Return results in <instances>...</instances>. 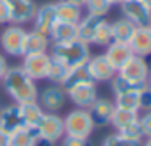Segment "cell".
I'll use <instances>...</instances> for the list:
<instances>
[{"instance_id": "obj_1", "label": "cell", "mask_w": 151, "mask_h": 146, "mask_svg": "<svg viewBox=\"0 0 151 146\" xmlns=\"http://www.w3.org/2000/svg\"><path fill=\"white\" fill-rule=\"evenodd\" d=\"M2 87L6 95L13 100V103H25V102H34L37 100L39 89L36 86V80H32L27 73L23 71L22 66H13L7 68L6 75L0 79Z\"/></svg>"}, {"instance_id": "obj_2", "label": "cell", "mask_w": 151, "mask_h": 146, "mask_svg": "<svg viewBox=\"0 0 151 146\" xmlns=\"http://www.w3.org/2000/svg\"><path fill=\"white\" fill-rule=\"evenodd\" d=\"M50 57L60 61L64 66H68L71 69V68L87 64V61L91 57V50H89V45L80 39H73V41H66V43H52Z\"/></svg>"}, {"instance_id": "obj_3", "label": "cell", "mask_w": 151, "mask_h": 146, "mask_svg": "<svg viewBox=\"0 0 151 146\" xmlns=\"http://www.w3.org/2000/svg\"><path fill=\"white\" fill-rule=\"evenodd\" d=\"M62 119H64V134L71 137L89 139L94 130V123L87 109H73Z\"/></svg>"}, {"instance_id": "obj_4", "label": "cell", "mask_w": 151, "mask_h": 146, "mask_svg": "<svg viewBox=\"0 0 151 146\" xmlns=\"http://www.w3.org/2000/svg\"><path fill=\"white\" fill-rule=\"evenodd\" d=\"M27 30L22 25L9 23L2 32H0V46L4 53L9 57H22L23 55V41H25Z\"/></svg>"}, {"instance_id": "obj_5", "label": "cell", "mask_w": 151, "mask_h": 146, "mask_svg": "<svg viewBox=\"0 0 151 146\" xmlns=\"http://www.w3.org/2000/svg\"><path fill=\"white\" fill-rule=\"evenodd\" d=\"M36 128H37L39 137H43L53 144L59 142L66 135L64 134V119L57 112H45Z\"/></svg>"}, {"instance_id": "obj_6", "label": "cell", "mask_w": 151, "mask_h": 146, "mask_svg": "<svg viewBox=\"0 0 151 146\" xmlns=\"http://www.w3.org/2000/svg\"><path fill=\"white\" fill-rule=\"evenodd\" d=\"M123 18L132 22L135 27H149L151 23V9L142 0H123L119 4Z\"/></svg>"}, {"instance_id": "obj_7", "label": "cell", "mask_w": 151, "mask_h": 146, "mask_svg": "<svg viewBox=\"0 0 151 146\" xmlns=\"http://www.w3.org/2000/svg\"><path fill=\"white\" fill-rule=\"evenodd\" d=\"M50 53L45 52V53H29V55H23V61H22V68L27 75L32 79V80H45L46 75H48V68H50Z\"/></svg>"}, {"instance_id": "obj_8", "label": "cell", "mask_w": 151, "mask_h": 146, "mask_svg": "<svg viewBox=\"0 0 151 146\" xmlns=\"http://www.w3.org/2000/svg\"><path fill=\"white\" fill-rule=\"evenodd\" d=\"M66 100H68L66 91L57 84L46 86L37 95V103L41 105V109L45 112H59V111H62L64 105H66Z\"/></svg>"}, {"instance_id": "obj_9", "label": "cell", "mask_w": 151, "mask_h": 146, "mask_svg": "<svg viewBox=\"0 0 151 146\" xmlns=\"http://www.w3.org/2000/svg\"><path fill=\"white\" fill-rule=\"evenodd\" d=\"M9 9V23L13 25H25L32 22L36 14V2L34 0H4Z\"/></svg>"}, {"instance_id": "obj_10", "label": "cell", "mask_w": 151, "mask_h": 146, "mask_svg": "<svg viewBox=\"0 0 151 146\" xmlns=\"http://www.w3.org/2000/svg\"><path fill=\"white\" fill-rule=\"evenodd\" d=\"M149 66H147V61L144 57H130V61L117 71L121 77H124L126 80L137 84V86H142L147 82V77H149Z\"/></svg>"}, {"instance_id": "obj_11", "label": "cell", "mask_w": 151, "mask_h": 146, "mask_svg": "<svg viewBox=\"0 0 151 146\" xmlns=\"http://www.w3.org/2000/svg\"><path fill=\"white\" fill-rule=\"evenodd\" d=\"M66 95H68V100H71V103L77 109H89L98 100L96 82H87V84L77 86V87L69 89Z\"/></svg>"}, {"instance_id": "obj_12", "label": "cell", "mask_w": 151, "mask_h": 146, "mask_svg": "<svg viewBox=\"0 0 151 146\" xmlns=\"http://www.w3.org/2000/svg\"><path fill=\"white\" fill-rule=\"evenodd\" d=\"M86 66H87V71L91 73V77H93L94 82H110L114 79V75L117 73L103 53L91 55Z\"/></svg>"}, {"instance_id": "obj_13", "label": "cell", "mask_w": 151, "mask_h": 146, "mask_svg": "<svg viewBox=\"0 0 151 146\" xmlns=\"http://www.w3.org/2000/svg\"><path fill=\"white\" fill-rule=\"evenodd\" d=\"M57 22V14H55V4H43L36 9V14L32 18V30H37L41 34H50L52 27Z\"/></svg>"}, {"instance_id": "obj_14", "label": "cell", "mask_w": 151, "mask_h": 146, "mask_svg": "<svg viewBox=\"0 0 151 146\" xmlns=\"http://www.w3.org/2000/svg\"><path fill=\"white\" fill-rule=\"evenodd\" d=\"M128 46H130L133 55L144 57V59L149 57L151 55V30H149V27H137Z\"/></svg>"}, {"instance_id": "obj_15", "label": "cell", "mask_w": 151, "mask_h": 146, "mask_svg": "<svg viewBox=\"0 0 151 146\" xmlns=\"http://www.w3.org/2000/svg\"><path fill=\"white\" fill-rule=\"evenodd\" d=\"M114 109H116V103L112 100L98 98L87 111L91 114V119H93L94 126H105V125H110V118H112Z\"/></svg>"}, {"instance_id": "obj_16", "label": "cell", "mask_w": 151, "mask_h": 146, "mask_svg": "<svg viewBox=\"0 0 151 146\" xmlns=\"http://www.w3.org/2000/svg\"><path fill=\"white\" fill-rule=\"evenodd\" d=\"M22 126H23V119L18 103H9L7 107L0 109V130L13 134Z\"/></svg>"}, {"instance_id": "obj_17", "label": "cell", "mask_w": 151, "mask_h": 146, "mask_svg": "<svg viewBox=\"0 0 151 146\" xmlns=\"http://www.w3.org/2000/svg\"><path fill=\"white\" fill-rule=\"evenodd\" d=\"M103 55L107 57V61L112 64V68H114L116 71H119V69L130 61V57H133L130 46H128L126 43H117V41H112V43L107 46V50H105Z\"/></svg>"}, {"instance_id": "obj_18", "label": "cell", "mask_w": 151, "mask_h": 146, "mask_svg": "<svg viewBox=\"0 0 151 146\" xmlns=\"http://www.w3.org/2000/svg\"><path fill=\"white\" fill-rule=\"evenodd\" d=\"M48 48H50V38L46 34H41L37 30H29L25 34L23 55H29V53H45V52H48Z\"/></svg>"}, {"instance_id": "obj_19", "label": "cell", "mask_w": 151, "mask_h": 146, "mask_svg": "<svg viewBox=\"0 0 151 146\" xmlns=\"http://www.w3.org/2000/svg\"><path fill=\"white\" fill-rule=\"evenodd\" d=\"M103 20H105V18L94 16V14H86V16H82V20L77 23L78 39L84 41V43H87V45H91V43H93V38H94V34H96V30H98V27L101 25Z\"/></svg>"}, {"instance_id": "obj_20", "label": "cell", "mask_w": 151, "mask_h": 146, "mask_svg": "<svg viewBox=\"0 0 151 146\" xmlns=\"http://www.w3.org/2000/svg\"><path fill=\"white\" fill-rule=\"evenodd\" d=\"M52 43H66V41H73L78 39V30H77V23H68V22H55V25L52 27L50 34H48Z\"/></svg>"}, {"instance_id": "obj_21", "label": "cell", "mask_w": 151, "mask_h": 146, "mask_svg": "<svg viewBox=\"0 0 151 146\" xmlns=\"http://www.w3.org/2000/svg\"><path fill=\"white\" fill-rule=\"evenodd\" d=\"M87 82H94V80H93V77H91V73L87 71V66L84 64V66L71 68V69L68 71L66 79L62 80L60 87H62V89L68 93L69 89L77 87V86H82V84H87Z\"/></svg>"}, {"instance_id": "obj_22", "label": "cell", "mask_w": 151, "mask_h": 146, "mask_svg": "<svg viewBox=\"0 0 151 146\" xmlns=\"http://www.w3.org/2000/svg\"><path fill=\"white\" fill-rule=\"evenodd\" d=\"M55 14L59 22H68V23H78L82 20V7L69 4L66 0H59L55 2Z\"/></svg>"}, {"instance_id": "obj_23", "label": "cell", "mask_w": 151, "mask_h": 146, "mask_svg": "<svg viewBox=\"0 0 151 146\" xmlns=\"http://www.w3.org/2000/svg\"><path fill=\"white\" fill-rule=\"evenodd\" d=\"M20 111H22L23 126H30V128H36L37 123L41 121L43 114H45V111L41 109V105L37 103V100L22 103V105H20Z\"/></svg>"}, {"instance_id": "obj_24", "label": "cell", "mask_w": 151, "mask_h": 146, "mask_svg": "<svg viewBox=\"0 0 151 146\" xmlns=\"http://www.w3.org/2000/svg\"><path fill=\"white\" fill-rule=\"evenodd\" d=\"M110 27H112V38H114V41H117V43H130V39H132V36H133V32H135V25L132 23V22H128L126 18H119V20H116L114 23H110Z\"/></svg>"}, {"instance_id": "obj_25", "label": "cell", "mask_w": 151, "mask_h": 146, "mask_svg": "<svg viewBox=\"0 0 151 146\" xmlns=\"http://www.w3.org/2000/svg\"><path fill=\"white\" fill-rule=\"evenodd\" d=\"M37 137H39L37 128L22 126L11 134V146H34Z\"/></svg>"}, {"instance_id": "obj_26", "label": "cell", "mask_w": 151, "mask_h": 146, "mask_svg": "<svg viewBox=\"0 0 151 146\" xmlns=\"http://www.w3.org/2000/svg\"><path fill=\"white\" fill-rule=\"evenodd\" d=\"M139 112H135V111H128V109H121V107H116L114 109V112H112V118H110V125L119 132L121 128H124L128 123H132V121H135V119H139Z\"/></svg>"}, {"instance_id": "obj_27", "label": "cell", "mask_w": 151, "mask_h": 146, "mask_svg": "<svg viewBox=\"0 0 151 146\" xmlns=\"http://www.w3.org/2000/svg\"><path fill=\"white\" fill-rule=\"evenodd\" d=\"M140 87H142V86H140ZM140 87H139V89H140ZM139 89H137V91H130V93H123V95L114 96L116 107L140 112V107H139Z\"/></svg>"}, {"instance_id": "obj_28", "label": "cell", "mask_w": 151, "mask_h": 146, "mask_svg": "<svg viewBox=\"0 0 151 146\" xmlns=\"http://www.w3.org/2000/svg\"><path fill=\"white\" fill-rule=\"evenodd\" d=\"M68 71H69L68 66H64V64H62L60 61H57V59H52V61H50V68H48V75H46V79H48L52 84L60 86L62 80H64L66 75H68Z\"/></svg>"}, {"instance_id": "obj_29", "label": "cell", "mask_w": 151, "mask_h": 146, "mask_svg": "<svg viewBox=\"0 0 151 146\" xmlns=\"http://www.w3.org/2000/svg\"><path fill=\"white\" fill-rule=\"evenodd\" d=\"M142 86H144V84H142ZM139 87H140V86H137V84H133V82L126 80L124 77H121V75H119V73H116L114 79L110 80V89H112L114 96L123 95V93H130V91H137Z\"/></svg>"}, {"instance_id": "obj_30", "label": "cell", "mask_w": 151, "mask_h": 146, "mask_svg": "<svg viewBox=\"0 0 151 146\" xmlns=\"http://www.w3.org/2000/svg\"><path fill=\"white\" fill-rule=\"evenodd\" d=\"M112 41H114V38H112V27H110V22L103 20L101 25L98 27L94 38H93V45H98V46H109Z\"/></svg>"}, {"instance_id": "obj_31", "label": "cell", "mask_w": 151, "mask_h": 146, "mask_svg": "<svg viewBox=\"0 0 151 146\" xmlns=\"http://www.w3.org/2000/svg\"><path fill=\"white\" fill-rule=\"evenodd\" d=\"M87 9V14H94V16H101L105 18L110 9H112V4L109 2V0H86V6Z\"/></svg>"}, {"instance_id": "obj_32", "label": "cell", "mask_w": 151, "mask_h": 146, "mask_svg": "<svg viewBox=\"0 0 151 146\" xmlns=\"http://www.w3.org/2000/svg\"><path fill=\"white\" fill-rule=\"evenodd\" d=\"M101 146H142V141H135V139H130V137H124L123 134L116 132V134H110L103 139Z\"/></svg>"}, {"instance_id": "obj_33", "label": "cell", "mask_w": 151, "mask_h": 146, "mask_svg": "<svg viewBox=\"0 0 151 146\" xmlns=\"http://www.w3.org/2000/svg\"><path fill=\"white\" fill-rule=\"evenodd\" d=\"M140 118V116H139ZM119 134H123L124 137H130V139H135V141H142L144 139V132H142V125H140V119H135L132 123H128L124 128L119 130Z\"/></svg>"}, {"instance_id": "obj_34", "label": "cell", "mask_w": 151, "mask_h": 146, "mask_svg": "<svg viewBox=\"0 0 151 146\" xmlns=\"http://www.w3.org/2000/svg\"><path fill=\"white\" fill-rule=\"evenodd\" d=\"M139 107L140 111H151V87L147 84H144L139 89Z\"/></svg>"}, {"instance_id": "obj_35", "label": "cell", "mask_w": 151, "mask_h": 146, "mask_svg": "<svg viewBox=\"0 0 151 146\" xmlns=\"http://www.w3.org/2000/svg\"><path fill=\"white\" fill-rule=\"evenodd\" d=\"M60 146H93L89 142V139H82V137H71V135H64L60 139Z\"/></svg>"}, {"instance_id": "obj_36", "label": "cell", "mask_w": 151, "mask_h": 146, "mask_svg": "<svg viewBox=\"0 0 151 146\" xmlns=\"http://www.w3.org/2000/svg\"><path fill=\"white\" fill-rule=\"evenodd\" d=\"M139 119H140V125H142L144 139H146V137H151V111H146Z\"/></svg>"}, {"instance_id": "obj_37", "label": "cell", "mask_w": 151, "mask_h": 146, "mask_svg": "<svg viewBox=\"0 0 151 146\" xmlns=\"http://www.w3.org/2000/svg\"><path fill=\"white\" fill-rule=\"evenodd\" d=\"M7 23H9V9L4 0H0V25H7Z\"/></svg>"}, {"instance_id": "obj_38", "label": "cell", "mask_w": 151, "mask_h": 146, "mask_svg": "<svg viewBox=\"0 0 151 146\" xmlns=\"http://www.w3.org/2000/svg\"><path fill=\"white\" fill-rule=\"evenodd\" d=\"M0 146H11V134L0 130Z\"/></svg>"}, {"instance_id": "obj_39", "label": "cell", "mask_w": 151, "mask_h": 146, "mask_svg": "<svg viewBox=\"0 0 151 146\" xmlns=\"http://www.w3.org/2000/svg\"><path fill=\"white\" fill-rule=\"evenodd\" d=\"M7 59L2 55V53H0V79H2L4 75H6V71H7Z\"/></svg>"}, {"instance_id": "obj_40", "label": "cell", "mask_w": 151, "mask_h": 146, "mask_svg": "<svg viewBox=\"0 0 151 146\" xmlns=\"http://www.w3.org/2000/svg\"><path fill=\"white\" fill-rule=\"evenodd\" d=\"M34 146H53V142H50V141H46L43 137H37L36 142H34Z\"/></svg>"}, {"instance_id": "obj_41", "label": "cell", "mask_w": 151, "mask_h": 146, "mask_svg": "<svg viewBox=\"0 0 151 146\" xmlns=\"http://www.w3.org/2000/svg\"><path fill=\"white\" fill-rule=\"evenodd\" d=\"M66 2L75 4V6H78V7H84V6H86V0H66Z\"/></svg>"}, {"instance_id": "obj_42", "label": "cell", "mask_w": 151, "mask_h": 146, "mask_svg": "<svg viewBox=\"0 0 151 146\" xmlns=\"http://www.w3.org/2000/svg\"><path fill=\"white\" fill-rule=\"evenodd\" d=\"M142 146H151V137H146V141L142 142Z\"/></svg>"}, {"instance_id": "obj_43", "label": "cell", "mask_w": 151, "mask_h": 146, "mask_svg": "<svg viewBox=\"0 0 151 146\" xmlns=\"http://www.w3.org/2000/svg\"><path fill=\"white\" fill-rule=\"evenodd\" d=\"M109 2H110L112 6H116V4H121V2H123V0H109Z\"/></svg>"}, {"instance_id": "obj_44", "label": "cell", "mask_w": 151, "mask_h": 146, "mask_svg": "<svg viewBox=\"0 0 151 146\" xmlns=\"http://www.w3.org/2000/svg\"><path fill=\"white\" fill-rule=\"evenodd\" d=\"M146 84H147V86L151 87V69H149V77H147V82H146Z\"/></svg>"}, {"instance_id": "obj_45", "label": "cell", "mask_w": 151, "mask_h": 146, "mask_svg": "<svg viewBox=\"0 0 151 146\" xmlns=\"http://www.w3.org/2000/svg\"><path fill=\"white\" fill-rule=\"evenodd\" d=\"M142 2H144V4H146V6H147L149 9H151V0H142Z\"/></svg>"}, {"instance_id": "obj_46", "label": "cell", "mask_w": 151, "mask_h": 146, "mask_svg": "<svg viewBox=\"0 0 151 146\" xmlns=\"http://www.w3.org/2000/svg\"><path fill=\"white\" fill-rule=\"evenodd\" d=\"M149 30H151V23H149Z\"/></svg>"}, {"instance_id": "obj_47", "label": "cell", "mask_w": 151, "mask_h": 146, "mask_svg": "<svg viewBox=\"0 0 151 146\" xmlns=\"http://www.w3.org/2000/svg\"><path fill=\"white\" fill-rule=\"evenodd\" d=\"M0 109H2V103H0Z\"/></svg>"}]
</instances>
